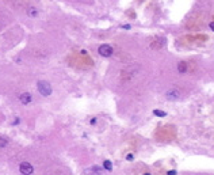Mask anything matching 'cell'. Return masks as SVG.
Segmentation results:
<instances>
[{
  "label": "cell",
  "instance_id": "obj_1",
  "mask_svg": "<svg viewBox=\"0 0 214 175\" xmlns=\"http://www.w3.org/2000/svg\"><path fill=\"white\" fill-rule=\"evenodd\" d=\"M37 88H38V91L42 94L43 96H49L50 94H52V86L45 82V80H41V82H38V84H37Z\"/></svg>",
  "mask_w": 214,
  "mask_h": 175
},
{
  "label": "cell",
  "instance_id": "obj_2",
  "mask_svg": "<svg viewBox=\"0 0 214 175\" xmlns=\"http://www.w3.org/2000/svg\"><path fill=\"white\" fill-rule=\"evenodd\" d=\"M19 171H20V174H23V175H31L34 171V167L29 163V162H23V163L19 164Z\"/></svg>",
  "mask_w": 214,
  "mask_h": 175
},
{
  "label": "cell",
  "instance_id": "obj_3",
  "mask_svg": "<svg viewBox=\"0 0 214 175\" xmlns=\"http://www.w3.org/2000/svg\"><path fill=\"white\" fill-rule=\"evenodd\" d=\"M98 52H99L100 56H103V57H110V56L113 54V48L110 45H100L99 49H98Z\"/></svg>",
  "mask_w": 214,
  "mask_h": 175
},
{
  "label": "cell",
  "instance_id": "obj_4",
  "mask_svg": "<svg viewBox=\"0 0 214 175\" xmlns=\"http://www.w3.org/2000/svg\"><path fill=\"white\" fill-rule=\"evenodd\" d=\"M19 101L23 103V105H29V103L33 101V96H31V94H29V92H23L19 95Z\"/></svg>",
  "mask_w": 214,
  "mask_h": 175
},
{
  "label": "cell",
  "instance_id": "obj_5",
  "mask_svg": "<svg viewBox=\"0 0 214 175\" xmlns=\"http://www.w3.org/2000/svg\"><path fill=\"white\" fill-rule=\"evenodd\" d=\"M179 95H180V94H179V91H178V90H175V88H172L171 91L167 92V98H168V99H172V101H174V99H178Z\"/></svg>",
  "mask_w": 214,
  "mask_h": 175
},
{
  "label": "cell",
  "instance_id": "obj_6",
  "mask_svg": "<svg viewBox=\"0 0 214 175\" xmlns=\"http://www.w3.org/2000/svg\"><path fill=\"white\" fill-rule=\"evenodd\" d=\"M178 71L179 72H186V71H187V64H186L184 61H180L178 64Z\"/></svg>",
  "mask_w": 214,
  "mask_h": 175
},
{
  "label": "cell",
  "instance_id": "obj_7",
  "mask_svg": "<svg viewBox=\"0 0 214 175\" xmlns=\"http://www.w3.org/2000/svg\"><path fill=\"white\" fill-rule=\"evenodd\" d=\"M103 167H105L107 171H111V170H113V163H111L110 160H105V163H103Z\"/></svg>",
  "mask_w": 214,
  "mask_h": 175
},
{
  "label": "cell",
  "instance_id": "obj_8",
  "mask_svg": "<svg viewBox=\"0 0 214 175\" xmlns=\"http://www.w3.org/2000/svg\"><path fill=\"white\" fill-rule=\"evenodd\" d=\"M27 14H29L30 17H34V18H35L37 15H38V11H37L35 8H33V7H31V8H29V10H27Z\"/></svg>",
  "mask_w": 214,
  "mask_h": 175
},
{
  "label": "cell",
  "instance_id": "obj_9",
  "mask_svg": "<svg viewBox=\"0 0 214 175\" xmlns=\"http://www.w3.org/2000/svg\"><path fill=\"white\" fill-rule=\"evenodd\" d=\"M153 114L157 115V117H165L167 115L165 111H161V110H153Z\"/></svg>",
  "mask_w": 214,
  "mask_h": 175
},
{
  "label": "cell",
  "instance_id": "obj_10",
  "mask_svg": "<svg viewBox=\"0 0 214 175\" xmlns=\"http://www.w3.org/2000/svg\"><path fill=\"white\" fill-rule=\"evenodd\" d=\"M6 145H7V140L0 137V147H6Z\"/></svg>",
  "mask_w": 214,
  "mask_h": 175
},
{
  "label": "cell",
  "instance_id": "obj_11",
  "mask_svg": "<svg viewBox=\"0 0 214 175\" xmlns=\"http://www.w3.org/2000/svg\"><path fill=\"white\" fill-rule=\"evenodd\" d=\"M167 175H176V171L175 170H171V171H168V173H167Z\"/></svg>",
  "mask_w": 214,
  "mask_h": 175
},
{
  "label": "cell",
  "instance_id": "obj_12",
  "mask_svg": "<svg viewBox=\"0 0 214 175\" xmlns=\"http://www.w3.org/2000/svg\"><path fill=\"white\" fill-rule=\"evenodd\" d=\"M133 158H134V156L131 155V154H129V155L126 156V159H127V160H133Z\"/></svg>",
  "mask_w": 214,
  "mask_h": 175
},
{
  "label": "cell",
  "instance_id": "obj_13",
  "mask_svg": "<svg viewBox=\"0 0 214 175\" xmlns=\"http://www.w3.org/2000/svg\"><path fill=\"white\" fill-rule=\"evenodd\" d=\"M210 29L214 31V22H212V23H210Z\"/></svg>",
  "mask_w": 214,
  "mask_h": 175
},
{
  "label": "cell",
  "instance_id": "obj_14",
  "mask_svg": "<svg viewBox=\"0 0 214 175\" xmlns=\"http://www.w3.org/2000/svg\"><path fill=\"white\" fill-rule=\"evenodd\" d=\"M91 124H92V125L96 124V118H92V120H91Z\"/></svg>",
  "mask_w": 214,
  "mask_h": 175
},
{
  "label": "cell",
  "instance_id": "obj_15",
  "mask_svg": "<svg viewBox=\"0 0 214 175\" xmlns=\"http://www.w3.org/2000/svg\"><path fill=\"white\" fill-rule=\"evenodd\" d=\"M144 175H150V174H149V173H146V174H144Z\"/></svg>",
  "mask_w": 214,
  "mask_h": 175
}]
</instances>
